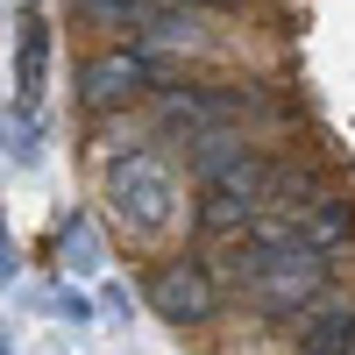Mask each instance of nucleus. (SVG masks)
Segmentation results:
<instances>
[{"label":"nucleus","mask_w":355,"mask_h":355,"mask_svg":"<svg viewBox=\"0 0 355 355\" xmlns=\"http://www.w3.org/2000/svg\"><path fill=\"white\" fill-rule=\"evenodd\" d=\"M100 192H107V214L114 227L128 234L135 249H157L164 234L185 214V185H178V164L150 142H128V150L100 157Z\"/></svg>","instance_id":"2"},{"label":"nucleus","mask_w":355,"mask_h":355,"mask_svg":"<svg viewBox=\"0 0 355 355\" xmlns=\"http://www.w3.org/2000/svg\"><path fill=\"white\" fill-rule=\"evenodd\" d=\"M334 277H341V256H327V249H313V256H291V263H277V270H263L256 284H242V306L263 320V327H291L306 306H320L334 291Z\"/></svg>","instance_id":"4"},{"label":"nucleus","mask_w":355,"mask_h":355,"mask_svg":"<svg viewBox=\"0 0 355 355\" xmlns=\"http://www.w3.org/2000/svg\"><path fill=\"white\" fill-rule=\"evenodd\" d=\"M15 28H21V50H15V107L36 114V100H43V71H50V28H43L36 8H21Z\"/></svg>","instance_id":"7"},{"label":"nucleus","mask_w":355,"mask_h":355,"mask_svg":"<svg viewBox=\"0 0 355 355\" xmlns=\"http://www.w3.org/2000/svg\"><path fill=\"white\" fill-rule=\"evenodd\" d=\"M299 114L270 78H171L150 93V128L171 142H199L214 128H291Z\"/></svg>","instance_id":"1"},{"label":"nucleus","mask_w":355,"mask_h":355,"mask_svg":"<svg viewBox=\"0 0 355 355\" xmlns=\"http://www.w3.org/2000/svg\"><path fill=\"white\" fill-rule=\"evenodd\" d=\"M157 85H171V64L150 43H121V50H100L78 64V100L93 114H121L128 100H150Z\"/></svg>","instance_id":"5"},{"label":"nucleus","mask_w":355,"mask_h":355,"mask_svg":"<svg viewBox=\"0 0 355 355\" xmlns=\"http://www.w3.org/2000/svg\"><path fill=\"white\" fill-rule=\"evenodd\" d=\"M164 15H171L164 0H71V21L93 28V36H107L114 50L121 43H150Z\"/></svg>","instance_id":"6"},{"label":"nucleus","mask_w":355,"mask_h":355,"mask_svg":"<svg viewBox=\"0 0 355 355\" xmlns=\"http://www.w3.org/2000/svg\"><path fill=\"white\" fill-rule=\"evenodd\" d=\"M142 291H150L157 320H171V327H214V320L227 313V291L234 284L220 277L214 256H164Z\"/></svg>","instance_id":"3"}]
</instances>
